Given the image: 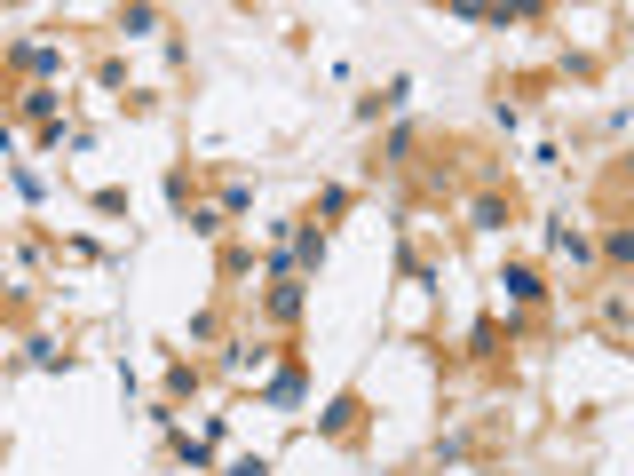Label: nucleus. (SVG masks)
<instances>
[{
	"label": "nucleus",
	"mask_w": 634,
	"mask_h": 476,
	"mask_svg": "<svg viewBox=\"0 0 634 476\" xmlns=\"http://www.w3.org/2000/svg\"><path fill=\"white\" fill-rule=\"evenodd\" d=\"M500 286H508V302H539V294H547V286H539V270H524V262H516V270H500Z\"/></svg>",
	"instance_id": "nucleus-1"
}]
</instances>
